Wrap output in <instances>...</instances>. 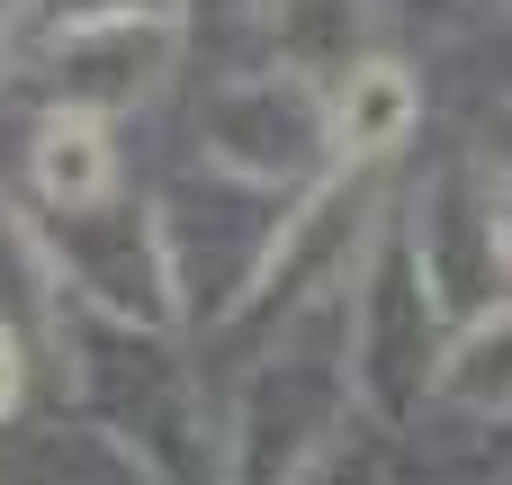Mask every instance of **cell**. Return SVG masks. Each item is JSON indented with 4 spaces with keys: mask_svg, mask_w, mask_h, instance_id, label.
<instances>
[{
    "mask_svg": "<svg viewBox=\"0 0 512 485\" xmlns=\"http://www.w3.org/2000/svg\"><path fill=\"white\" fill-rule=\"evenodd\" d=\"M432 396L468 405V414H512V306L477 315L441 360H432Z\"/></svg>",
    "mask_w": 512,
    "mask_h": 485,
    "instance_id": "obj_5",
    "label": "cell"
},
{
    "mask_svg": "<svg viewBox=\"0 0 512 485\" xmlns=\"http://www.w3.org/2000/svg\"><path fill=\"white\" fill-rule=\"evenodd\" d=\"M414 117H423V90H414L405 63H387V54L351 63L342 90H333V162H342V171H351V162H387V153L414 135Z\"/></svg>",
    "mask_w": 512,
    "mask_h": 485,
    "instance_id": "obj_4",
    "label": "cell"
},
{
    "mask_svg": "<svg viewBox=\"0 0 512 485\" xmlns=\"http://www.w3.org/2000/svg\"><path fill=\"white\" fill-rule=\"evenodd\" d=\"M486 252H495V270L512 279V189H495V198H486Z\"/></svg>",
    "mask_w": 512,
    "mask_h": 485,
    "instance_id": "obj_7",
    "label": "cell"
},
{
    "mask_svg": "<svg viewBox=\"0 0 512 485\" xmlns=\"http://www.w3.org/2000/svg\"><path fill=\"white\" fill-rule=\"evenodd\" d=\"M198 144L234 180H297L315 144H333V99H315L306 72H234L207 90Z\"/></svg>",
    "mask_w": 512,
    "mask_h": 485,
    "instance_id": "obj_1",
    "label": "cell"
},
{
    "mask_svg": "<svg viewBox=\"0 0 512 485\" xmlns=\"http://www.w3.org/2000/svg\"><path fill=\"white\" fill-rule=\"evenodd\" d=\"M18 387H27V360H18V342L0 333V423H9V405H18Z\"/></svg>",
    "mask_w": 512,
    "mask_h": 485,
    "instance_id": "obj_8",
    "label": "cell"
},
{
    "mask_svg": "<svg viewBox=\"0 0 512 485\" xmlns=\"http://www.w3.org/2000/svg\"><path fill=\"white\" fill-rule=\"evenodd\" d=\"M27 180L54 216H99L117 189V144L99 108H45L36 144H27Z\"/></svg>",
    "mask_w": 512,
    "mask_h": 485,
    "instance_id": "obj_3",
    "label": "cell"
},
{
    "mask_svg": "<svg viewBox=\"0 0 512 485\" xmlns=\"http://www.w3.org/2000/svg\"><path fill=\"white\" fill-rule=\"evenodd\" d=\"M126 18H180V0H27L9 18V54H45L54 36H81V27H126Z\"/></svg>",
    "mask_w": 512,
    "mask_h": 485,
    "instance_id": "obj_6",
    "label": "cell"
},
{
    "mask_svg": "<svg viewBox=\"0 0 512 485\" xmlns=\"http://www.w3.org/2000/svg\"><path fill=\"white\" fill-rule=\"evenodd\" d=\"M171 54H180V18L81 27V36H54V45H45V63H54V81H63V108H99V117H108V99L153 90V81L171 72Z\"/></svg>",
    "mask_w": 512,
    "mask_h": 485,
    "instance_id": "obj_2",
    "label": "cell"
}]
</instances>
